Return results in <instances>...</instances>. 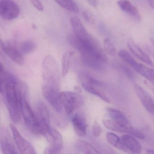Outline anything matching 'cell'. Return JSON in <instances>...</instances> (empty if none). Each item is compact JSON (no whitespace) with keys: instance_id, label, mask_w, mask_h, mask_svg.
I'll list each match as a JSON object with an SVG mask.
<instances>
[{"instance_id":"cell-38","label":"cell","mask_w":154,"mask_h":154,"mask_svg":"<svg viewBox=\"0 0 154 154\" xmlns=\"http://www.w3.org/2000/svg\"><path fill=\"white\" fill-rule=\"evenodd\" d=\"M151 42L152 43V45H153L154 46V39H151Z\"/></svg>"},{"instance_id":"cell-16","label":"cell","mask_w":154,"mask_h":154,"mask_svg":"<svg viewBox=\"0 0 154 154\" xmlns=\"http://www.w3.org/2000/svg\"><path fill=\"white\" fill-rule=\"evenodd\" d=\"M136 72L154 84V69L149 68L135 60L129 65Z\"/></svg>"},{"instance_id":"cell-6","label":"cell","mask_w":154,"mask_h":154,"mask_svg":"<svg viewBox=\"0 0 154 154\" xmlns=\"http://www.w3.org/2000/svg\"><path fill=\"white\" fill-rule=\"evenodd\" d=\"M60 99L66 113L70 114L75 109L82 106L84 99L79 93L63 91L60 92Z\"/></svg>"},{"instance_id":"cell-1","label":"cell","mask_w":154,"mask_h":154,"mask_svg":"<svg viewBox=\"0 0 154 154\" xmlns=\"http://www.w3.org/2000/svg\"><path fill=\"white\" fill-rule=\"evenodd\" d=\"M67 41L80 52L81 59L85 65L96 70L103 68L107 59L100 45L94 38L90 35L85 38H80L74 34H70Z\"/></svg>"},{"instance_id":"cell-23","label":"cell","mask_w":154,"mask_h":154,"mask_svg":"<svg viewBox=\"0 0 154 154\" xmlns=\"http://www.w3.org/2000/svg\"><path fill=\"white\" fill-rule=\"evenodd\" d=\"M106 138L108 142L118 149L124 151V148L121 139L115 133L109 132L106 133Z\"/></svg>"},{"instance_id":"cell-13","label":"cell","mask_w":154,"mask_h":154,"mask_svg":"<svg viewBox=\"0 0 154 154\" xmlns=\"http://www.w3.org/2000/svg\"><path fill=\"white\" fill-rule=\"evenodd\" d=\"M43 135L49 142L50 146L61 151L63 146V140L62 135L58 131L51 127Z\"/></svg>"},{"instance_id":"cell-30","label":"cell","mask_w":154,"mask_h":154,"mask_svg":"<svg viewBox=\"0 0 154 154\" xmlns=\"http://www.w3.org/2000/svg\"><path fill=\"white\" fill-rule=\"evenodd\" d=\"M129 134L139 139L144 140L145 138V135L141 131L132 127H131Z\"/></svg>"},{"instance_id":"cell-29","label":"cell","mask_w":154,"mask_h":154,"mask_svg":"<svg viewBox=\"0 0 154 154\" xmlns=\"http://www.w3.org/2000/svg\"><path fill=\"white\" fill-rule=\"evenodd\" d=\"M83 18L85 21L91 25H94L95 23V20L93 15L87 11H83L82 13Z\"/></svg>"},{"instance_id":"cell-15","label":"cell","mask_w":154,"mask_h":154,"mask_svg":"<svg viewBox=\"0 0 154 154\" xmlns=\"http://www.w3.org/2000/svg\"><path fill=\"white\" fill-rule=\"evenodd\" d=\"M128 47L131 53L140 60L151 66H154V64L148 56L145 54L131 38L128 41Z\"/></svg>"},{"instance_id":"cell-5","label":"cell","mask_w":154,"mask_h":154,"mask_svg":"<svg viewBox=\"0 0 154 154\" xmlns=\"http://www.w3.org/2000/svg\"><path fill=\"white\" fill-rule=\"evenodd\" d=\"M27 94H22L21 103V113L25 124L30 131L36 134H41L40 127L36 116L28 102L27 101Z\"/></svg>"},{"instance_id":"cell-34","label":"cell","mask_w":154,"mask_h":154,"mask_svg":"<svg viewBox=\"0 0 154 154\" xmlns=\"http://www.w3.org/2000/svg\"><path fill=\"white\" fill-rule=\"evenodd\" d=\"M87 2L92 7L96 8L97 6V0H87Z\"/></svg>"},{"instance_id":"cell-4","label":"cell","mask_w":154,"mask_h":154,"mask_svg":"<svg viewBox=\"0 0 154 154\" xmlns=\"http://www.w3.org/2000/svg\"><path fill=\"white\" fill-rule=\"evenodd\" d=\"M80 80L82 86L85 91L96 95L106 102H110L109 97L100 89L103 86V83L100 81L85 72L80 74Z\"/></svg>"},{"instance_id":"cell-24","label":"cell","mask_w":154,"mask_h":154,"mask_svg":"<svg viewBox=\"0 0 154 154\" xmlns=\"http://www.w3.org/2000/svg\"><path fill=\"white\" fill-rule=\"evenodd\" d=\"M76 146L80 151L85 154L99 153L91 144L83 140H77L76 141Z\"/></svg>"},{"instance_id":"cell-27","label":"cell","mask_w":154,"mask_h":154,"mask_svg":"<svg viewBox=\"0 0 154 154\" xmlns=\"http://www.w3.org/2000/svg\"><path fill=\"white\" fill-rule=\"evenodd\" d=\"M35 48V43L32 40H25L20 45V51L23 54H30Z\"/></svg>"},{"instance_id":"cell-36","label":"cell","mask_w":154,"mask_h":154,"mask_svg":"<svg viewBox=\"0 0 154 154\" xmlns=\"http://www.w3.org/2000/svg\"><path fill=\"white\" fill-rule=\"evenodd\" d=\"M74 89L77 92L81 93L82 92V90L79 86H75L74 87Z\"/></svg>"},{"instance_id":"cell-20","label":"cell","mask_w":154,"mask_h":154,"mask_svg":"<svg viewBox=\"0 0 154 154\" xmlns=\"http://www.w3.org/2000/svg\"><path fill=\"white\" fill-rule=\"evenodd\" d=\"M117 5L120 8L128 14L138 20L140 19V16L137 8L131 4L128 0H119Z\"/></svg>"},{"instance_id":"cell-14","label":"cell","mask_w":154,"mask_h":154,"mask_svg":"<svg viewBox=\"0 0 154 154\" xmlns=\"http://www.w3.org/2000/svg\"><path fill=\"white\" fill-rule=\"evenodd\" d=\"M121 139L125 152L132 153H140L141 152V146L135 137L131 135H123Z\"/></svg>"},{"instance_id":"cell-7","label":"cell","mask_w":154,"mask_h":154,"mask_svg":"<svg viewBox=\"0 0 154 154\" xmlns=\"http://www.w3.org/2000/svg\"><path fill=\"white\" fill-rule=\"evenodd\" d=\"M35 113L40 127L41 134L43 135L51 128L49 109L44 103L38 102L36 104Z\"/></svg>"},{"instance_id":"cell-33","label":"cell","mask_w":154,"mask_h":154,"mask_svg":"<svg viewBox=\"0 0 154 154\" xmlns=\"http://www.w3.org/2000/svg\"><path fill=\"white\" fill-rule=\"evenodd\" d=\"M44 153L45 154H59L60 153V150H57L50 146L45 149Z\"/></svg>"},{"instance_id":"cell-18","label":"cell","mask_w":154,"mask_h":154,"mask_svg":"<svg viewBox=\"0 0 154 154\" xmlns=\"http://www.w3.org/2000/svg\"><path fill=\"white\" fill-rule=\"evenodd\" d=\"M70 21L74 34L77 38H84L87 37L90 35L78 17H72L70 19Z\"/></svg>"},{"instance_id":"cell-25","label":"cell","mask_w":154,"mask_h":154,"mask_svg":"<svg viewBox=\"0 0 154 154\" xmlns=\"http://www.w3.org/2000/svg\"><path fill=\"white\" fill-rule=\"evenodd\" d=\"M74 52L68 51L63 54L62 59V75L63 77L66 76L69 70L70 60Z\"/></svg>"},{"instance_id":"cell-37","label":"cell","mask_w":154,"mask_h":154,"mask_svg":"<svg viewBox=\"0 0 154 154\" xmlns=\"http://www.w3.org/2000/svg\"><path fill=\"white\" fill-rule=\"evenodd\" d=\"M146 152L149 154H154V150H152V149H147Z\"/></svg>"},{"instance_id":"cell-21","label":"cell","mask_w":154,"mask_h":154,"mask_svg":"<svg viewBox=\"0 0 154 154\" xmlns=\"http://www.w3.org/2000/svg\"><path fill=\"white\" fill-rule=\"evenodd\" d=\"M109 116L112 120L121 124H129L128 121L125 114L120 111L112 108L107 109Z\"/></svg>"},{"instance_id":"cell-2","label":"cell","mask_w":154,"mask_h":154,"mask_svg":"<svg viewBox=\"0 0 154 154\" xmlns=\"http://www.w3.org/2000/svg\"><path fill=\"white\" fill-rule=\"evenodd\" d=\"M22 83L19 82L17 79L9 82L5 85L1 90L2 94L5 93L8 103V108L11 119L15 123L19 122L21 117V103Z\"/></svg>"},{"instance_id":"cell-32","label":"cell","mask_w":154,"mask_h":154,"mask_svg":"<svg viewBox=\"0 0 154 154\" xmlns=\"http://www.w3.org/2000/svg\"><path fill=\"white\" fill-rule=\"evenodd\" d=\"M30 2L33 6L39 11H42L44 10V7L39 0H30Z\"/></svg>"},{"instance_id":"cell-9","label":"cell","mask_w":154,"mask_h":154,"mask_svg":"<svg viewBox=\"0 0 154 154\" xmlns=\"http://www.w3.org/2000/svg\"><path fill=\"white\" fill-rule=\"evenodd\" d=\"M13 138L20 153L23 154H35L36 152L33 146L23 137L17 129L13 124H11Z\"/></svg>"},{"instance_id":"cell-26","label":"cell","mask_w":154,"mask_h":154,"mask_svg":"<svg viewBox=\"0 0 154 154\" xmlns=\"http://www.w3.org/2000/svg\"><path fill=\"white\" fill-rule=\"evenodd\" d=\"M7 139H2L1 141V148L2 153L5 154H17L16 147L10 141Z\"/></svg>"},{"instance_id":"cell-3","label":"cell","mask_w":154,"mask_h":154,"mask_svg":"<svg viewBox=\"0 0 154 154\" xmlns=\"http://www.w3.org/2000/svg\"><path fill=\"white\" fill-rule=\"evenodd\" d=\"M44 85L60 90L61 72L55 58L51 55L45 57L42 66Z\"/></svg>"},{"instance_id":"cell-22","label":"cell","mask_w":154,"mask_h":154,"mask_svg":"<svg viewBox=\"0 0 154 154\" xmlns=\"http://www.w3.org/2000/svg\"><path fill=\"white\" fill-rule=\"evenodd\" d=\"M58 5L67 11L72 13H78L79 7L73 0H54Z\"/></svg>"},{"instance_id":"cell-11","label":"cell","mask_w":154,"mask_h":154,"mask_svg":"<svg viewBox=\"0 0 154 154\" xmlns=\"http://www.w3.org/2000/svg\"><path fill=\"white\" fill-rule=\"evenodd\" d=\"M0 47L3 52L17 64L22 65L25 63V59L22 53L13 45L10 43H5L1 41Z\"/></svg>"},{"instance_id":"cell-10","label":"cell","mask_w":154,"mask_h":154,"mask_svg":"<svg viewBox=\"0 0 154 154\" xmlns=\"http://www.w3.org/2000/svg\"><path fill=\"white\" fill-rule=\"evenodd\" d=\"M60 90L44 85L42 93L45 99L57 112L62 111L63 106L60 99Z\"/></svg>"},{"instance_id":"cell-19","label":"cell","mask_w":154,"mask_h":154,"mask_svg":"<svg viewBox=\"0 0 154 154\" xmlns=\"http://www.w3.org/2000/svg\"><path fill=\"white\" fill-rule=\"evenodd\" d=\"M102 122L103 125L107 128L119 133L128 134L131 127L129 124H121L112 119H103Z\"/></svg>"},{"instance_id":"cell-31","label":"cell","mask_w":154,"mask_h":154,"mask_svg":"<svg viewBox=\"0 0 154 154\" xmlns=\"http://www.w3.org/2000/svg\"><path fill=\"white\" fill-rule=\"evenodd\" d=\"M101 132L100 126L97 121H95L94 122L92 127V133L94 137H98L100 136Z\"/></svg>"},{"instance_id":"cell-12","label":"cell","mask_w":154,"mask_h":154,"mask_svg":"<svg viewBox=\"0 0 154 154\" xmlns=\"http://www.w3.org/2000/svg\"><path fill=\"white\" fill-rule=\"evenodd\" d=\"M136 94L147 111L154 115V100L150 95L141 86L135 85Z\"/></svg>"},{"instance_id":"cell-8","label":"cell","mask_w":154,"mask_h":154,"mask_svg":"<svg viewBox=\"0 0 154 154\" xmlns=\"http://www.w3.org/2000/svg\"><path fill=\"white\" fill-rule=\"evenodd\" d=\"M20 13L17 4L12 0H2L0 3V15L2 18L11 20L18 17Z\"/></svg>"},{"instance_id":"cell-17","label":"cell","mask_w":154,"mask_h":154,"mask_svg":"<svg viewBox=\"0 0 154 154\" xmlns=\"http://www.w3.org/2000/svg\"><path fill=\"white\" fill-rule=\"evenodd\" d=\"M74 129L77 136L84 137L86 135L87 124L85 118L81 115L75 114L72 119Z\"/></svg>"},{"instance_id":"cell-28","label":"cell","mask_w":154,"mask_h":154,"mask_svg":"<svg viewBox=\"0 0 154 154\" xmlns=\"http://www.w3.org/2000/svg\"><path fill=\"white\" fill-rule=\"evenodd\" d=\"M104 51L109 55L115 56L117 54V50L115 46L109 38H106L103 41Z\"/></svg>"},{"instance_id":"cell-35","label":"cell","mask_w":154,"mask_h":154,"mask_svg":"<svg viewBox=\"0 0 154 154\" xmlns=\"http://www.w3.org/2000/svg\"><path fill=\"white\" fill-rule=\"evenodd\" d=\"M148 1L151 8L154 10V0H148Z\"/></svg>"}]
</instances>
